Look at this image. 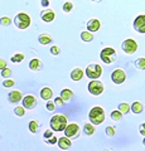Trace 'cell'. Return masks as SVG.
Returning <instances> with one entry per match:
<instances>
[{
	"mask_svg": "<svg viewBox=\"0 0 145 151\" xmlns=\"http://www.w3.org/2000/svg\"><path fill=\"white\" fill-rule=\"evenodd\" d=\"M88 119H90V124L93 126H99L101 125L105 120V111L104 108L100 106H95L91 108L90 113H88Z\"/></svg>",
	"mask_w": 145,
	"mask_h": 151,
	"instance_id": "cell-1",
	"label": "cell"
},
{
	"mask_svg": "<svg viewBox=\"0 0 145 151\" xmlns=\"http://www.w3.org/2000/svg\"><path fill=\"white\" fill-rule=\"evenodd\" d=\"M67 116L64 115H54L52 119H50V129L53 131H57V132H61V131H64V129L67 127Z\"/></svg>",
	"mask_w": 145,
	"mask_h": 151,
	"instance_id": "cell-2",
	"label": "cell"
},
{
	"mask_svg": "<svg viewBox=\"0 0 145 151\" xmlns=\"http://www.w3.org/2000/svg\"><path fill=\"white\" fill-rule=\"evenodd\" d=\"M14 24L19 29H27L30 25V17L27 13H18L14 18Z\"/></svg>",
	"mask_w": 145,
	"mask_h": 151,
	"instance_id": "cell-3",
	"label": "cell"
},
{
	"mask_svg": "<svg viewBox=\"0 0 145 151\" xmlns=\"http://www.w3.org/2000/svg\"><path fill=\"white\" fill-rule=\"evenodd\" d=\"M100 58L104 63L106 64H110V63H114L116 58H118V54H116V52L114 48H110V47H107V48H104L101 50L100 53Z\"/></svg>",
	"mask_w": 145,
	"mask_h": 151,
	"instance_id": "cell-4",
	"label": "cell"
},
{
	"mask_svg": "<svg viewBox=\"0 0 145 151\" xmlns=\"http://www.w3.org/2000/svg\"><path fill=\"white\" fill-rule=\"evenodd\" d=\"M101 74H102L101 65L95 64V63L87 65V68H86V76H87L88 78H91L92 81H97V79L101 77Z\"/></svg>",
	"mask_w": 145,
	"mask_h": 151,
	"instance_id": "cell-5",
	"label": "cell"
},
{
	"mask_svg": "<svg viewBox=\"0 0 145 151\" xmlns=\"http://www.w3.org/2000/svg\"><path fill=\"white\" fill-rule=\"evenodd\" d=\"M79 132H81V129H79L78 124H68L67 127L64 129V137L67 139H77L79 136Z\"/></svg>",
	"mask_w": 145,
	"mask_h": 151,
	"instance_id": "cell-6",
	"label": "cell"
},
{
	"mask_svg": "<svg viewBox=\"0 0 145 151\" xmlns=\"http://www.w3.org/2000/svg\"><path fill=\"white\" fill-rule=\"evenodd\" d=\"M87 89L92 96H100V94L104 92V83L100 82L99 79H97V81H91L87 84Z\"/></svg>",
	"mask_w": 145,
	"mask_h": 151,
	"instance_id": "cell-7",
	"label": "cell"
},
{
	"mask_svg": "<svg viewBox=\"0 0 145 151\" xmlns=\"http://www.w3.org/2000/svg\"><path fill=\"white\" fill-rule=\"evenodd\" d=\"M121 48H123V50L126 54H134L138 50V43L134 39H126L123 42Z\"/></svg>",
	"mask_w": 145,
	"mask_h": 151,
	"instance_id": "cell-8",
	"label": "cell"
},
{
	"mask_svg": "<svg viewBox=\"0 0 145 151\" xmlns=\"http://www.w3.org/2000/svg\"><path fill=\"white\" fill-rule=\"evenodd\" d=\"M111 79H112V82H114L115 84H121V83H124L125 82V79H126V73H125V70L124 69H115L114 72L111 73Z\"/></svg>",
	"mask_w": 145,
	"mask_h": 151,
	"instance_id": "cell-9",
	"label": "cell"
},
{
	"mask_svg": "<svg viewBox=\"0 0 145 151\" xmlns=\"http://www.w3.org/2000/svg\"><path fill=\"white\" fill-rule=\"evenodd\" d=\"M22 101H23V108L24 110H33V108H35L37 103H38L37 98L33 94H27V96L23 97Z\"/></svg>",
	"mask_w": 145,
	"mask_h": 151,
	"instance_id": "cell-10",
	"label": "cell"
},
{
	"mask_svg": "<svg viewBox=\"0 0 145 151\" xmlns=\"http://www.w3.org/2000/svg\"><path fill=\"white\" fill-rule=\"evenodd\" d=\"M134 29L141 33V34H145V14L143 15H138L134 20Z\"/></svg>",
	"mask_w": 145,
	"mask_h": 151,
	"instance_id": "cell-11",
	"label": "cell"
},
{
	"mask_svg": "<svg viewBox=\"0 0 145 151\" xmlns=\"http://www.w3.org/2000/svg\"><path fill=\"white\" fill-rule=\"evenodd\" d=\"M8 100L10 103H18V102H20L23 100V94H22L20 91L15 89V91H12L8 94Z\"/></svg>",
	"mask_w": 145,
	"mask_h": 151,
	"instance_id": "cell-12",
	"label": "cell"
},
{
	"mask_svg": "<svg viewBox=\"0 0 145 151\" xmlns=\"http://www.w3.org/2000/svg\"><path fill=\"white\" fill-rule=\"evenodd\" d=\"M101 27V23L99 19H90V20L87 22V29L90 33H93V32H97L100 29Z\"/></svg>",
	"mask_w": 145,
	"mask_h": 151,
	"instance_id": "cell-13",
	"label": "cell"
},
{
	"mask_svg": "<svg viewBox=\"0 0 145 151\" xmlns=\"http://www.w3.org/2000/svg\"><path fill=\"white\" fill-rule=\"evenodd\" d=\"M54 12L53 10H50V9H47V10H43L40 13V18H42V20L45 22V23H50V22H53L54 20Z\"/></svg>",
	"mask_w": 145,
	"mask_h": 151,
	"instance_id": "cell-14",
	"label": "cell"
},
{
	"mask_svg": "<svg viewBox=\"0 0 145 151\" xmlns=\"http://www.w3.org/2000/svg\"><path fill=\"white\" fill-rule=\"evenodd\" d=\"M59 97L62 98V101L63 102H69L73 98V92L71 91V89H68V88H64L61 91V94H59Z\"/></svg>",
	"mask_w": 145,
	"mask_h": 151,
	"instance_id": "cell-15",
	"label": "cell"
},
{
	"mask_svg": "<svg viewBox=\"0 0 145 151\" xmlns=\"http://www.w3.org/2000/svg\"><path fill=\"white\" fill-rule=\"evenodd\" d=\"M57 142H58V146H59L61 150H68L72 146L71 140L67 139V137H59Z\"/></svg>",
	"mask_w": 145,
	"mask_h": 151,
	"instance_id": "cell-16",
	"label": "cell"
},
{
	"mask_svg": "<svg viewBox=\"0 0 145 151\" xmlns=\"http://www.w3.org/2000/svg\"><path fill=\"white\" fill-rule=\"evenodd\" d=\"M83 74H85V72H83L81 68H74L71 72V79L74 81V82L81 81V79L83 78Z\"/></svg>",
	"mask_w": 145,
	"mask_h": 151,
	"instance_id": "cell-17",
	"label": "cell"
},
{
	"mask_svg": "<svg viewBox=\"0 0 145 151\" xmlns=\"http://www.w3.org/2000/svg\"><path fill=\"white\" fill-rule=\"evenodd\" d=\"M42 68H43V63H42L40 59L34 58V59H32L29 62V69H32V70H40Z\"/></svg>",
	"mask_w": 145,
	"mask_h": 151,
	"instance_id": "cell-18",
	"label": "cell"
},
{
	"mask_svg": "<svg viewBox=\"0 0 145 151\" xmlns=\"http://www.w3.org/2000/svg\"><path fill=\"white\" fill-rule=\"evenodd\" d=\"M52 96H53V92H52V89H50L49 87H44V88L40 89V97H42V100L49 101L50 98H52Z\"/></svg>",
	"mask_w": 145,
	"mask_h": 151,
	"instance_id": "cell-19",
	"label": "cell"
},
{
	"mask_svg": "<svg viewBox=\"0 0 145 151\" xmlns=\"http://www.w3.org/2000/svg\"><path fill=\"white\" fill-rule=\"evenodd\" d=\"M38 42L40 44L47 45V44H49L50 42H52V37H50L48 33H42V34L38 37Z\"/></svg>",
	"mask_w": 145,
	"mask_h": 151,
	"instance_id": "cell-20",
	"label": "cell"
},
{
	"mask_svg": "<svg viewBox=\"0 0 145 151\" xmlns=\"http://www.w3.org/2000/svg\"><path fill=\"white\" fill-rule=\"evenodd\" d=\"M130 110H131L134 113H140L143 110H144V106L140 103L139 101H135L131 106H130Z\"/></svg>",
	"mask_w": 145,
	"mask_h": 151,
	"instance_id": "cell-21",
	"label": "cell"
},
{
	"mask_svg": "<svg viewBox=\"0 0 145 151\" xmlns=\"http://www.w3.org/2000/svg\"><path fill=\"white\" fill-rule=\"evenodd\" d=\"M83 132L87 135V136H91L95 134V126L91 125V124H85V126H83Z\"/></svg>",
	"mask_w": 145,
	"mask_h": 151,
	"instance_id": "cell-22",
	"label": "cell"
},
{
	"mask_svg": "<svg viewBox=\"0 0 145 151\" xmlns=\"http://www.w3.org/2000/svg\"><path fill=\"white\" fill-rule=\"evenodd\" d=\"M38 130H39V124L37 121H30L29 122V131L32 132V134H37L38 132Z\"/></svg>",
	"mask_w": 145,
	"mask_h": 151,
	"instance_id": "cell-23",
	"label": "cell"
},
{
	"mask_svg": "<svg viewBox=\"0 0 145 151\" xmlns=\"http://www.w3.org/2000/svg\"><path fill=\"white\" fill-rule=\"evenodd\" d=\"M81 39L83 42H91L93 39V35H92V33H90V32H82L81 33Z\"/></svg>",
	"mask_w": 145,
	"mask_h": 151,
	"instance_id": "cell-24",
	"label": "cell"
},
{
	"mask_svg": "<svg viewBox=\"0 0 145 151\" xmlns=\"http://www.w3.org/2000/svg\"><path fill=\"white\" fill-rule=\"evenodd\" d=\"M130 111V105L129 103H125V102H123V103H120L119 105V112H121L124 115V113H128Z\"/></svg>",
	"mask_w": 145,
	"mask_h": 151,
	"instance_id": "cell-25",
	"label": "cell"
},
{
	"mask_svg": "<svg viewBox=\"0 0 145 151\" xmlns=\"http://www.w3.org/2000/svg\"><path fill=\"white\" fill-rule=\"evenodd\" d=\"M23 59H24V54L23 53H17L12 57V62L13 63H20L23 62Z\"/></svg>",
	"mask_w": 145,
	"mask_h": 151,
	"instance_id": "cell-26",
	"label": "cell"
},
{
	"mask_svg": "<svg viewBox=\"0 0 145 151\" xmlns=\"http://www.w3.org/2000/svg\"><path fill=\"white\" fill-rule=\"evenodd\" d=\"M14 113H15V116H18V117H23L25 113V110L23 108V106H17L14 108Z\"/></svg>",
	"mask_w": 145,
	"mask_h": 151,
	"instance_id": "cell-27",
	"label": "cell"
},
{
	"mask_svg": "<svg viewBox=\"0 0 145 151\" xmlns=\"http://www.w3.org/2000/svg\"><path fill=\"white\" fill-rule=\"evenodd\" d=\"M135 67L138 69H145V58H139L135 60Z\"/></svg>",
	"mask_w": 145,
	"mask_h": 151,
	"instance_id": "cell-28",
	"label": "cell"
},
{
	"mask_svg": "<svg viewBox=\"0 0 145 151\" xmlns=\"http://www.w3.org/2000/svg\"><path fill=\"white\" fill-rule=\"evenodd\" d=\"M111 119L114 120V121H119V120L123 119V113L119 112L118 110H116V111H112V112H111Z\"/></svg>",
	"mask_w": 145,
	"mask_h": 151,
	"instance_id": "cell-29",
	"label": "cell"
},
{
	"mask_svg": "<svg viewBox=\"0 0 145 151\" xmlns=\"http://www.w3.org/2000/svg\"><path fill=\"white\" fill-rule=\"evenodd\" d=\"M10 24H12V19H10V18H8V17L0 18V25L8 27V25H10Z\"/></svg>",
	"mask_w": 145,
	"mask_h": 151,
	"instance_id": "cell-30",
	"label": "cell"
},
{
	"mask_svg": "<svg viewBox=\"0 0 145 151\" xmlns=\"http://www.w3.org/2000/svg\"><path fill=\"white\" fill-rule=\"evenodd\" d=\"M12 76V69L10 68H5V69H3L1 70V77L3 78H5V79H9V77Z\"/></svg>",
	"mask_w": 145,
	"mask_h": 151,
	"instance_id": "cell-31",
	"label": "cell"
},
{
	"mask_svg": "<svg viewBox=\"0 0 145 151\" xmlns=\"http://www.w3.org/2000/svg\"><path fill=\"white\" fill-rule=\"evenodd\" d=\"M72 8H73V4L71 1H66L63 4V12L64 13H69L72 10Z\"/></svg>",
	"mask_w": 145,
	"mask_h": 151,
	"instance_id": "cell-32",
	"label": "cell"
},
{
	"mask_svg": "<svg viewBox=\"0 0 145 151\" xmlns=\"http://www.w3.org/2000/svg\"><path fill=\"white\" fill-rule=\"evenodd\" d=\"M105 132H106V135L109 136V137H112V136H115V129L112 126H107L106 127V130H105Z\"/></svg>",
	"mask_w": 145,
	"mask_h": 151,
	"instance_id": "cell-33",
	"label": "cell"
},
{
	"mask_svg": "<svg viewBox=\"0 0 145 151\" xmlns=\"http://www.w3.org/2000/svg\"><path fill=\"white\" fill-rule=\"evenodd\" d=\"M61 53V48L58 45H52L50 47V54L52 55H58Z\"/></svg>",
	"mask_w": 145,
	"mask_h": 151,
	"instance_id": "cell-34",
	"label": "cell"
},
{
	"mask_svg": "<svg viewBox=\"0 0 145 151\" xmlns=\"http://www.w3.org/2000/svg\"><path fill=\"white\" fill-rule=\"evenodd\" d=\"M14 84H15V82H14L13 79H5V81L3 82V86L5 88H10V87L14 86Z\"/></svg>",
	"mask_w": 145,
	"mask_h": 151,
	"instance_id": "cell-35",
	"label": "cell"
},
{
	"mask_svg": "<svg viewBox=\"0 0 145 151\" xmlns=\"http://www.w3.org/2000/svg\"><path fill=\"white\" fill-rule=\"evenodd\" d=\"M45 108H47V110H48L49 112H53V111L56 110V106H54V103H53V102L48 101V102H47V105H45Z\"/></svg>",
	"mask_w": 145,
	"mask_h": 151,
	"instance_id": "cell-36",
	"label": "cell"
},
{
	"mask_svg": "<svg viewBox=\"0 0 145 151\" xmlns=\"http://www.w3.org/2000/svg\"><path fill=\"white\" fill-rule=\"evenodd\" d=\"M52 136H53V131H52V130H47L44 134H43V137H44L45 141H47V140H49L50 137H52Z\"/></svg>",
	"mask_w": 145,
	"mask_h": 151,
	"instance_id": "cell-37",
	"label": "cell"
},
{
	"mask_svg": "<svg viewBox=\"0 0 145 151\" xmlns=\"http://www.w3.org/2000/svg\"><path fill=\"white\" fill-rule=\"evenodd\" d=\"M54 106H58V107H62L64 105V102L62 101V98L61 97H56V100H54Z\"/></svg>",
	"mask_w": 145,
	"mask_h": 151,
	"instance_id": "cell-38",
	"label": "cell"
},
{
	"mask_svg": "<svg viewBox=\"0 0 145 151\" xmlns=\"http://www.w3.org/2000/svg\"><path fill=\"white\" fill-rule=\"evenodd\" d=\"M139 132H140V135H143L145 137V122H143V124L139 126Z\"/></svg>",
	"mask_w": 145,
	"mask_h": 151,
	"instance_id": "cell-39",
	"label": "cell"
},
{
	"mask_svg": "<svg viewBox=\"0 0 145 151\" xmlns=\"http://www.w3.org/2000/svg\"><path fill=\"white\" fill-rule=\"evenodd\" d=\"M5 68H6V60L3 59V58H0V70L5 69Z\"/></svg>",
	"mask_w": 145,
	"mask_h": 151,
	"instance_id": "cell-40",
	"label": "cell"
},
{
	"mask_svg": "<svg viewBox=\"0 0 145 151\" xmlns=\"http://www.w3.org/2000/svg\"><path fill=\"white\" fill-rule=\"evenodd\" d=\"M56 142H57V137L56 136H52L49 140H47V144H49V145H54Z\"/></svg>",
	"mask_w": 145,
	"mask_h": 151,
	"instance_id": "cell-41",
	"label": "cell"
},
{
	"mask_svg": "<svg viewBox=\"0 0 145 151\" xmlns=\"http://www.w3.org/2000/svg\"><path fill=\"white\" fill-rule=\"evenodd\" d=\"M42 5H43V6H48L49 5V1H48V0H47V1H45V0H42Z\"/></svg>",
	"mask_w": 145,
	"mask_h": 151,
	"instance_id": "cell-42",
	"label": "cell"
},
{
	"mask_svg": "<svg viewBox=\"0 0 145 151\" xmlns=\"http://www.w3.org/2000/svg\"><path fill=\"white\" fill-rule=\"evenodd\" d=\"M143 144H144V146H145V137H144V140H143Z\"/></svg>",
	"mask_w": 145,
	"mask_h": 151,
	"instance_id": "cell-43",
	"label": "cell"
},
{
	"mask_svg": "<svg viewBox=\"0 0 145 151\" xmlns=\"http://www.w3.org/2000/svg\"><path fill=\"white\" fill-rule=\"evenodd\" d=\"M106 151H110V150H106Z\"/></svg>",
	"mask_w": 145,
	"mask_h": 151,
	"instance_id": "cell-44",
	"label": "cell"
},
{
	"mask_svg": "<svg viewBox=\"0 0 145 151\" xmlns=\"http://www.w3.org/2000/svg\"><path fill=\"white\" fill-rule=\"evenodd\" d=\"M144 108H145V106H144Z\"/></svg>",
	"mask_w": 145,
	"mask_h": 151,
	"instance_id": "cell-45",
	"label": "cell"
}]
</instances>
